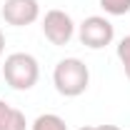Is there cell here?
<instances>
[{"label": "cell", "mask_w": 130, "mask_h": 130, "mask_svg": "<svg viewBox=\"0 0 130 130\" xmlns=\"http://www.w3.org/2000/svg\"><path fill=\"white\" fill-rule=\"evenodd\" d=\"M53 83H55V90L65 98H78L88 90L90 85V70L88 65L78 60V58H65L55 65L53 70Z\"/></svg>", "instance_id": "6da1fadb"}, {"label": "cell", "mask_w": 130, "mask_h": 130, "mask_svg": "<svg viewBox=\"0 0 130 130\" xmlns=\"http://www.w3.org/2000/svg\"><path fill=\"white\" fill-rule=\"evenodd\" d=\"M3 78L13 90H30L40 78V65L30 53H13L5 58Z\"/></svg>", "instance_id": "7a4b0ae2"}, {"label": "cell", "mask_w": 130, "mask_h": 130, "mask_svg": "<svg viewBox=\"0 0 130 130\" xmlns=\"http://www.w3.org/2000/svg\"><path fill=\"white\" fill-rule=\"evenodd\" d=\"M78 35H80V43L85 45V48L100 50V48H105V45H110V43H113L115 28H113V23H110L108 18H103V15H90V18H85V20L80 23Z\"/></svg>", "instance_id": "3957f363"}, {"label": "cell", "mask_w": 130, "mask_h": 130, "mask_svg": "<svg viewBox=\"0 0 130 130\" xmlns=\"http://www.w3.org/2000/svg\"><path fill=\"white\" fill-rule=\"evenodd\" d=\"M75 32V23L65 10H48L43 18V35L53 45H68Z\"/></svg>", "instance_id": "277c9868"}, {"label": "cell", "mask_w": 130, "mask_h": 130, "mask_svg": "<svg viewBox=\"0 0 130 130\" xmlns=\"http://www.w3.org/2000/svg\"><path fill=\"white\" fill-rule=\"evenodd\" d=\"M0 15L8 25L25 28L40 18V5H38V0H5Z\"/></svg>", "instance_id": "5b68a950"}, {"label": "cell", "mask_w": 130, "mask_h": 130, "mask_svg": "<svg viewBox=\"0 0 130 130\" xmlns=\"http://www.w3.org/2000/svg\"><path fill=\"white\" fill-rule=\"evenodd\" d=\"M30 130H68L65 120L55 113H45V115H38L35 123H32Z\"/></svg>", "instance_id": "8992f818"}, {"label": "cell", "mask_w": 130, "mask_h": 130, "mask_svg": "<svg viewBox=\"0 0 130 130\" xmlns=\"http://www.w3.org/2000/svg\"><path fill=\"white\" fill-rule=\"evenodd\" d=\"M100 8L108 15H128L130 13V0H100Z\"/></svg>", "instance_id": "52a82bcc"}, {"label": "cell", "mask_w": 130, "mask_h": 130, "mask_svg": "<svg viewBox=\"0 0 130 130\" xmlns=\"http://www.w3.org/2000/svg\"><path fill=\"white\" fill-rule=\"evenodd\" d=\"M118 58H120V63L125 68V75H128V80H130V35H125L118 43Z\"/></svg>", "instance_id": "ba28073f"}, {"label": "cell", "mask_w": 130, "mask_h": 130, "mask_svg": "<svg viewBox=\"0 0 130 130\" xmlns=\"http://www.w3.org/2000/svg\"><path fill=\"white\" fill-rule=\"evenodd\" d=\"M28 128V123H25V115L20 113V110H10V118L5 120V125H3V130H25Z\"/></svg>", "instance_id": "9c48e42d"}, {"label": "cell", "mask_w": 130, "mask_h": 130, "mask_svg": "<svg viewBox=\"0 0 130 130\" xmlns=\"http://www.w3.org/2000/svg\"><path fill=\"white\" fill-rule=\"evenodd\" d=\"M10 110H13V108H10L5 100H0V130H3V125H5V120L10 118Z\"/></svg>", "instance_id": "30bf717a"}, {"label": "cell", "mask_w": 130, "mask_h": 130, "mask_svg": "<svg viewBox=\"0 0 130 130\" xmlns=\"http://www.w3.org/2000/svg\"><path fill=\"white\" fill-rule=\"evenodd\" d=\"M95 130H120V128H118V125H98Z\"/></svg>", "instance_id": "8fae6325"}, {"label": "cell", "mask_w": 130, "mask_h": 130, "mask_svg": "<svg viewBox=\"0 0 130 130\" xmlns=\"http://www.w3.org/2000/svg\"><path fill=\"white\" fill-rule=\"evenodd\" d=\"M3 50H5V35H3V30H0V58H3Z\"/></svg>", "instance_id": "7c38bea8"}, {"label": "cell", "mask_w": 130, "mask_h": 130, "mask_svg": "<svg viewBox=\"0 0 130 130\" xmlns=\"http://www.w3.org/2000/svg\"><path fill=\"white\" fill-rule=\"evenodd\" d=\"M80 130H95V128H93V125H85V128H80Z\"/></svg>", "instance_id": "4fadbf2b"}]
</instances>
